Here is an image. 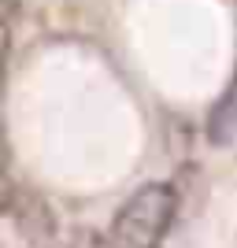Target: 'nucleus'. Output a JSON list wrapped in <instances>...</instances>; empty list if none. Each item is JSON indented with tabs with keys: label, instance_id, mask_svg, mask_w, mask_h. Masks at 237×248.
I'll list each match as a JSON object with an SVG mask.
<instances>
[{
	"label": "nucleus",
	"instance_id": "nucleus-1",
	"mask_svg": "<svg viewBox=\"0 0 237 248\" xmlns=\"http://www.w3.org/2000/svg\"><path fill=\"white\" fill-rule=\"evenodd\" d=\"M178 215V193L171 182H148L134 189L115 211L108 245L111 248H163Z\"/></svg>",
	"mask_w": 237,
	"mask_h": 248
},
{
	"label": "nucleus",
	"instance_id": "nucleus-2",
	"mask_svg": "<svg viewBox=\"0 0 237 248\" xmlns=\"http://www.w3.org/2000/svg\"><path fill=\"white\" fill-rule=\"evenodd\" d=\"M234 137H237V71L207 111V141L211 145H230Z\"/></svg>",
	"mask_w": 237,
	"mask_h": 248
},
{
	"label": "nucleus",
	"instance_id": "nucleus-3",
	"mask_svg": "<svg viewBox=\"0 0 237 248\" xmlns=\"http://www.w3.org/2000/svg\"><path fill=\"white\" fill-rule=\"evenodd\" d=\"M71 248H111V245H104V241H100V237H93V233H82V237L74 241Z\"/></svg>",
	"mask_w": 237,
	"mask_h": 248
}]
</instances>
